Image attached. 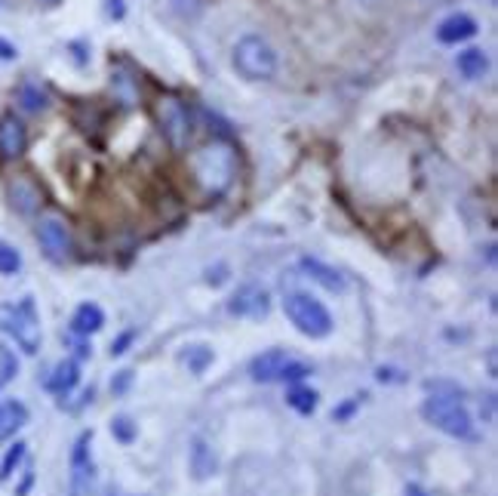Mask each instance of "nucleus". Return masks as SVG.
<instances>
[{"instance_id":"cd10ccee","label":"nucleus","mask_w":498,"mask_h":496,"mask_svg":"<svg viewBox=\"0 0 498 496\" xmlns=\"http://www.w3.org/2000/svg\"><path fill=\"white\" fill-rule=\"evenodd\" d=\"M170 4H173V10L185 19H194L200 10H204V0H170Z\"/></svg>"},{"instance_id":"393cba45","label":"nucleus","mask_w":498,"mask_h":496,"mask_svg":"<svg viewBox=\"0 0 498 496\" xmlns=\"http://www.w3.org/2000/svg\"><path fill=\"white\" fill-rule=\"evenodd\" d=\"M111 435L120 441V444H133V438H136V422L130 417H117L111 422Z\"/></svg>"},{"instance_id":"b1692460","label":"nucleus","mask_w":498,"mask_h":496,"mask_svg":"<svg viewBox=\"0 0 498 496\" xmlns=\"http://www.w3.org/2000/svg\"><path fill=\"white\" fill-rule=\"evenodd\" d=\"M16 373H19V358H16V352L0 343V388L10 386V382L16 379Z\"/></svg>"},{"instance_id":"20e7f679","label":"nucleus","mask_w":498,"mask_h":496,"mask_svg":"<svg viewBox=\"0 0 498 496\" xmlns=\"http://www.w3.org/2000/svg\"><path fill=\"white\" fill-rule=\"evenodd\" d=\"M284 312L286 318L295 324V330L305 333V337L311 339H323L333 333V314H329V308L320 303V299H314L311 293H286L284 299Z\"/></svg>"},{"instance_id":"f257e3e1","label":"nucleus","mask_w":498,"mask_h":496,"mask_svg":"<svg viewBox=\"0 0 498 496\" xmlns=\"http://www.w3.org/2000/svg\"><path fill=\"white\" fill-rule=\"evenodd\" d=\"M191 176L206 198H221L237 176V154L228 142H213L191 158Z\"/></svg>"},{"instance_id":"bb28decb","label":"nucleus","mask_w":498,"mask_h":496,"mask_svg":"<svg viewBox=\"0 0 498 496\" xmlns=\"http://www.w3.org/2000/svg\"><path fill=\"white\" fill-rule=\"evenodd\" d=\"M308 373H311V367H308V364H299V361L289 358L286 367H284V373H280V379H284V382H299V379H305Z\"/></svg>"},{"instance_id":"4468645a","label":"nucleus","mask_w":498,"mask_h":496,"mask_svg":"<svg viewBox=\"0 0 498 496\" xmlns=\"http://www.w3.org/2000/svg\"><path fill=\"white\" fill-rule=\"evenodd\" d=\"M301 272H305L314 284H320L323 290H329V293H345V287H348L345 274L335 272L333 265L320 263V259H301Z\"/></svg>"},{"instance_id":"72a5a7b5","label":"nucleus","mask_w":498,"mask_h":496,"mask_svg":"<svg viewBox=\"0 0 498 496\" xmlns=\"http://www.w3.org/2000/svg\"><path fill=\"white\" fill-rule=\"evenodd\" d=\"M102 496H120V491H117V487H105Z\"/></svg>"},{"instance_id":"2f4dec72","label":"nucleus","mask_w":498,"mask_h":496,"mask_svg":"<svg viewBox=\"0 0 498 496\" xmlns=\"http://www.w3.org/2000/svg\"><path fill=\"white\" fill-rule=\"evenodd\" d=\"M31 484H35V472H31V468H28V472H25V478H22V484L16 487V496H25V493H28V487H31Z\"/></svg>"},{"instance_id":"dca6fc26","label":"nucleus","mask_w":498,"mask_h":496,"mask_svg":"<svg viewBox=\"0 0 498 496\" xmlns=\"http://www.w3.org/2000/svg\"><path fill=\"white\" fill-rule=\"evenodd\" d=\"M102 324H105V312L96 303H84L74 308L71 333H77V337H92V333L102 330Z\"/></svg>"},{"instance_id":"aec40b11","label":"nucleus","mask_w":498,"mask_h":496,"mask_svg":"<svg viewBox=\"0 0 498 496\" xmlns=\"http://www.w3.org/2000/svg\"><path fill=\"white\" fill-rule=\"evenodd\" d=\"M25 422H28V411H25L22 401H6V404H0V438L16 435Z\"/></svg>"},{"instance_id":"a878e982","label":"nucleus","mask_w":498,"mask_h":496,"mask_svg":"<svg viewBox=\"0 0 498 496\" xmlns=\"http://www.w3.org/2000/svg\"><path fill=\"white\" fill-rule=\"evenodd\" d=\"M22 268V256L10 244H0V274H16Z\"/></svg>"},{"instance_id":"f8f14e48","label":"nucleus","mask_w":498,"mask_h":496,"mask_svg":"<svg viewBox=\"0 0 498 496\" xmlns=\"http://www.w3.org/2000/svg\"><path fill=\"white\" fill-rule=\"evenodd\" d=\"M289 354L284 352V348H268V352L255 354L253 364H249V377H253L255 382H277L280 373H284Z\"/></svg>"},{"instance_id":"7c9ffc66","label":"nucleus","mask_w":498,"mask_h":496,"mask_svg":"<svg viewBox=\"0 0 498 496\" xmlns=\"http://www.w3.org/2000/svg\"><path fill=\"white\" fill-rule=\"evenodd\" d=\"M19 56V50L12 44H6L4 37H0V59H6V62H12V59Z\"/></svg>"},{"instance_id":"6ab92c4d","label":"nucleus","mask_w":498,"mask_h":496,"mask_svg":"<svg viewBox=\"0 0 498 496\" xmlns=\"http://www.w3.org/2000/svg\"><path fill=\"white\" fill-rule=\"evenodd\" d=\"M455 69H459L462 77L480 80V77L489 71V56H486V50H477V46H470V50H462L459 56H455Z\"/></svg>"},{"instance_id":"c9c22d12","label":"nucleus","mask_w":498,"mask_h":496,"mask_svg":"<svg viewBox=\"0 0 498 496\" xmlns=\"http://www.w3.org/2000/svg\"><path fill=\"white\" fill-rule=\"evenodd\" d=\"M68 496H84V491H77V487H71V491H68Z\"/></svg>"},{"instance_id":"9d476101","label":"nucleus","mask_w":498,"mask_h":496,"mask_svg":"<svg viewBox=\"0 0 498 496\" xmlns=\"http://www.w3.org/2000/svg\"><path fill=\"white\" fill-rule=\"evenodd\" d=\"M92 484V432H84L71 451V487L86 491Z\"/></svg>"},{"instance_id":"0eeeda50","label":"nucleus","mask_w":498,"mask_h":496,"mask_svg":"<svg viewBox=\"0 0 498 496\" xmlns=\"http://www.w3.org/2000/svg\"><path fill=\"white\" fill-rule=\"evenodd\" d=\"M37 240H40V250H44L46 259H52V263H65V259L71 256V232L62 219H56V216L40 219Z\"/></svg>"},{"instance_id":"9b49d317","label":"nucleus","mask_w":498,"mask_h":496,"mask_svg":"<svg viewBox=\"0 0 498 496\" xmlns=\"http://www.w3.org/2000/svg\"><path fill=\"white\" fill-rule=\"evenodd\" d=\"M6 194H10V204L12 210H19L22 216H35L40 210V204H44V194L35 183H31L28 176H16L10 179V185H6Z\"/></svg>"},{"instance_id":"f03ea898","label":"nucleus","mask_w":498,"mask_h":496,"mask_svg":"<svg viewBox=\"0 0 498 496\" xmlns=\"http://www.w3.org/2000/svg\"><path fill=\"white\" fill-rule=\"evenodd\" d=\"M0 330L12 339L25 354H37L44 346V330H40V314L31 297L19 299V303L0 305Z\"/></svg>"},{"instance_id":"c756f323","label":"nucleus","mask_w":498,"mask_h":496,"mask_svg":"<svg viewBox=\"0 0 498 496\" xmlns=\"http://www.w3.org/2000/svg\"><path fill=\"white\" fill-rule=\"evenodd\" d=\"M133 339H136V333H133V330H130V333H124V337H120L117 343L111 346V354H124V352H126V346H130Z\"/></svg>"},{"instance_id":"423d86ee","label":"nucleus","mask_w":498,"mask_h":496,"mask_svg":"<svg viewBox=\"0 0 498 496\" xmlns=\"http://www.w3.org/2000/svg\"><path fill=\"white\" fill-rule=\"evenodd\" d=\"M154 115H157L160 133H164L166 142L176 151L185 149L188 139H191V115H188L185 102L176 96H164L157 102V109H154Z\"/></svg>"},{"instance_id":"2eb2a0df","label":"nucleus","mask_w":498,"mask_h":496,"mask_svg":"<svg viewBox=\"0 0 498 496\" xmlns=\"http://www.w3.org/2000/svg\"><path fill=\"white\" fill-rule=\"evenodd\" d=\"M77 382H80V364L74 358H65V361H59L50 377H46V388H50L52 394H59V398H65V394L74 392Z\"/></svg>"},{"instance_id":"4be33fe9","label":"nucleus","mask_w":498,"mask_h":496,"mask_svg":"<svg viewBox=\"0 0 498 496\" xmlns=\"http://www.w3.org/2000/svg\"><path fill=\"white\" fill-rule=\"evenodd\" d=\"M286 404L293 407L295 413H301V417H311V413L317 411V392L305 386H293L286 394Z\"/></svg>"},{"instance_id":"a211bd4d","label":"nucleus","mask_w":498,"mask_h":496,"mask_svg":"<svg viewBox=\"0 0 498 496\" xmlns=\"http://www.w3.org/2000/svg\"><path fill=\"white\" fill-rule=\"evenodd\" d=\"M16 102H19V109L28 111V115H40V111H46V105H50V93H46L37 80H22V84L16 86Z\"/></svg>"},{"instance_id":"f704fd0d","label":"nucleus","mask_w":498,"mask_h":496,"mask_svg":"<svg viewBox=\"0 0 498 496\" xmlns=\"http://www.w3.org/2000/svg\"><path fill=\"white\" fill-rule=\"evenodd\" d=\"M40 4H46V6H59L62 0H40Z\"/></svg>"},{"instance_id":"ddd939ff","label":"nucleus","mask_w":498,"mask_h":496,"mask_svg":"<svg viewBox=\"0 0 498 496\" xmlns=\"http://www.w3.org/2000/svg\"><path fill=\"white\" fill-rule=\"evenodd\" d=\"M474 35H477V19L468 16V12H453V16H446L437 25V40L440 44H462V40Z\"/></svg>"},{"instance_id":"473e14b6","label":"nucleus","mask_w":498,"mask_h":496,"mask_svg":"<svg viewBox=\"0 0 498 496\" xmlns=\"http://www.w3.org/2000/svg\"><path fill=\"white\" fill-rule=\"evenodd\" d=\"M406 496H428V493L422 491L419 484H409V487H406Z\"/></svg>"},{"instance_id":"c85d7f7f","label":"nucleus","mask_w":498,"mask_h":496,"mask_svg":"<svg viewBox=\"0 0 498 496\" xmlns=\"http://www.w3.org/2000/svg\"><path fill=\"white\" fill-rule=\"evenodd\" d=\"M130 379H133V370H120V377H117V379H111V392H114V394L126 392V386H130Z\"/></svg>"},{"instance_id":"6e6552de","label":"nucleus","mask_w":498,"mask_h":496,"mask_svg":"<svg viewBox=\"0 0 498 496\" xmlns=\"http://www.w3.org/2000/svg\"><path fill=\"white\" fill-rule=\"evenodd\" d=\"M268 308H271V299L259 284H244L228 303V312L237 314V318H265Z\"/></svg>"},{"instance_id":"39448f33","label":"nucleus","mask_w":498,"mask_h":496,"mask_svg":"<svg viewBox=\"0 0 498 496\" xmlns=\"http://www.w3.org/2000/svg\"><path fill=\"white\" fill-rule=\"evenodd\" d=\"M234 69L246 80H271L277 71V53L265 37L246 35L234 46Z\"/></svg>"},{"instance_id":"f3484780","label":"nucleus","mask_w":498,"mask_h":496,"mask_svg":"<svg viewBox=\"0 0 498 496\" xmlns=\"http://www.w3.org/2000/svg\"><path fill=\"white\" fill-rule=\"evenodd\" d=\"M215 472H219V457H215V451L206 444L204 438H194V444H191V475H194V481H206V478H213Z\"/></svg>"},{"instance_id":"5701e85b","label":"nucleus","mask_w":498,"mask_h":496,"mask_svg":"<svg viewBox=\"0 0 498 496\" xmlns=\"http://www.w3.org/2000/svg\"><path fill=\"white\" fill-rule=\"evenodd\" d=\"M25 447H28L25 441H16V444L6 447L4 459H0V481H10L12 475H16V468L22 466V462H25V453H28Z\"/></svg>"},{"instance_id":"7ed1b4c3","label":"nucleus","mask_w":498,"mask_h":496,"mask_svg":"<svg viewBox=\"0 0 498 496\" xmlns=\"http://www.w3.org/2000/svg\"><path fill=\"white\" fill-rule=\"evenodd\" d=\"M422 417H425L430 426L440 428L443 435L459 441H477V426L470 419L468 407L459 401V394H430L422 404Z\"/></svg>"},{"instance_id":"1a4fd4ad","label":"nucleus","mask_w":498,"mask_h":496,"mask_svg":"<svg viewBox=\"0 0 498 496\" xmlns=\"http://www.w3.org/2000/svg\"><path fill=\"white\" fill-rule=\"evenodd\" d=\"M28 149V130L16 115L0 118V160H19Z\"/></svg>"},{"instance_id":"412c9836","label":"nucleus","mask_w":498,"mask_h":496,"mask_svg":"<svg viewBox=\"0 0 498 496\" xmlns=\"http://www.w3.org/2000/svg\"><path fill=\"white\" fill-rule=\"evenodd\" d=\"M213 358L215 354H213L210 346H188L185 352L179 354L181 367H188V373H194V377H200V373L213 364Z\"/></svg>"}]
</instances>
